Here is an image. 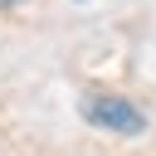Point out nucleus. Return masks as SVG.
<instances>
[{
	"mask_svg": "<svg viewBox=\"0 0 156 156\" xmlns=\"http://www.w3.org/2000/svg\"><path fill=\"white\" fill-rule=\"evenodd\" d=\"M83 117H88L93 127L117 132V136H141V132H146L141 107H136L132 98H122V93H88V98H83Z\"/></svg>",
	"mask_w": 156,
	"mask_h": 156,
	"instance_id": "1",
	"label": "nucleus"
}]
</instances>
